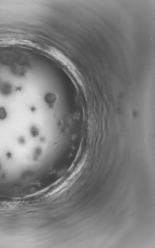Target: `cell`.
<instances>
[{
    "instance_id": "obj_1",
    "label": "cell",
    "mask_w": 155,
    "mask_h": 248,
    "mask_svg": "<svg viewBox=\"0 0 155 248\" xmlns=\"http://www.w3.org/2000/svg\"><path fill=\"white\" fill-rule=\"evenodd\" d=\"M55 100L56 97L55 96L52 94H49L46 97V101L48 103H53L55 101Z\"/></svg>"
},
{
    "instance_id": "obj_2",
    "label": "cell",
    "mask_w": 155,
    "mask_h": 248,
    "mask_svg": "<svg viewBox=\"0 0 155 248\" xmlns=\"http://www.w3.org/2000/svg\"><path fill=\"white\" fill-rule=\"evenodd\" d=\"M6 116L5 111L3 108H0V119H4Z\"/></svg>"
},
{
    "instance_id": "obj_3",
    "label": "cell",
    "mask_w": 155,
    "mask_h": 248,
    "mask_svg": "<svg viewBox=\"0 0 155 248\" xmlns=\"http://www.w3.org/2000/svg\"><path fill=\"white\" fill-rule=\"evenodd\" d=\"M37 129L35 128H33L32 129V134L33 135H36L37 134Z\"/></svg>"
}]
</instances>
